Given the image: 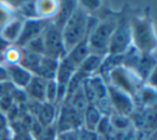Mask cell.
Returning <instances> with one entry per match:
<instances>
[{
  "instance_id": "obj_1",
  "label": "cell",
  "mask_w": 157,
  "mask_h": 140,
  "mask_svg": "<svg viewBox=\"0 0 157 140\" xmlns=\"http://www.w3.org/2000/svg\"><path fill=\"white\" fill-rule=\"evenodd\" d=\"M88 13L85 9L78 6L73 13L61 28L63 44L66 53H68L74 45L87 37V22Z\"/></svg>"
},
{
  "instance_id": "obj_2",
  "label": "cell",
  "mask_w": 157,
  "mask_h": 140,
  "mask_svg": "<svg viewBox=\"0 0 157 140\" xmlns=\"http://www.w3.org/2000/svg\"><path fill=\"white\" fill-rule=\"evenodd\" d=\"M130 26L133 46L142 54H152L156 48V39L150 21L147 18H133Z\"/></svg>"
},
{
  "instance_id": "obj_3",
  "label": "cell",
  "mask_w": 157,
  "mask_h": 140,
  "mask_svg": "<svg viewBox=\"0 0 157 140\" xmlns=\"http://www.w3.org/2000/svg\"><path fill=\"white\" fill-rule=\"evenodd\" d=\"M116 25L117 21L114 18H108L103 22L98 23L96 27L88 33L87 42L92 54L101 55V56L108 55L110 40Z\"/></svg>"
},
{
  "instance_id": "obj_4",
  "label": "cell",
  "mask_w": 157,
  "mask_h": 140,
  "mask_svg": "<svg viewBox=\"0 0 157 140\" xmlns=\"http://www.w3.org/2000/svg\"><path fill=\"white\" fill-rule=\"evenodd\" d=\"M131 42H132V37H131L130 22L126 18L117 21V25L110 40L108 54L124 55L131 46Z\"/></svg>"
},
{
  "instance_id": "obj_5",
  "label": "cell",
  "mask_w": 157,
  "mask_h": 140,
  "mask_svg": "<svg viewBox=\"0 0 157 140\" xmlns=\"http://www.w3.org/2000/svg\"><path fill=\"white\" fill-rule=\"evenodd\" d=\"M44 44V56L61 59L66 56V49L63 44L61 29H59L54 23H50L42 33Z\"/></svg>"
},
{
  "instance_id": "obj_6",
  "label": "cell",
  "mask_w": 157,
  "mask_h": 140,
  "mask_svg": "<svg viewBox=\"0 0 157 140\" xmlns=\"http://www.w3.org/2000/svg\"><path fill=\"white\" fill-rule=\"evenodd\" d=\"M108 97L115 113L129 118L135 111V101L132 97L111 84H108Z\"/></svg>"
},
{
  "instance_id": "obj_7",
  "label": "cell",
  "mask_w": 157,
  "mask_h": 140,
  "mask_svg": "<svg viewBox=\"0 0 157 140\" xmlns=\"http://www.w3.org/2000/svg\"><path fill=\"white\" fill-rule=\"evenodd\" d=\"M55 126L58 135L70 130L80 129L83 127V115L74 111L68 103H63L59 111L57 124Z\"/></svg>"
},
{
  "instance_id": "obj_8",
  "label": "cell",
  "mask_w": 157,
  "mask_h": 140,
  "mask_svg": "<svg viewBox=\"0 0 157 140\" xmlns=\"http://www.w3.org/2000/svg\"><path fill=\"white\" fill-rule=\"evenodd\" d=\"M109 81L111 85L117 88L118 90L127 93L128 95H135L137 93V83H136V75L131 72V70L124 68L122 66L115 68L110 73Z\"/></svg>"
},
{
  "instance_id": "obj_9",
  "label": "cell",
  "mask_w": 157,
  "mask_h": 140,
  "mask_svg": "<svg viewBox=\"0 0 157 140\" xmlns=\"http://www.w3.org/2000/svg\"><path fill=\"white\" fill-rule=\"evenodd\" d=\"M48 21L44 18H30L23 23L21 33L16 40V45L24 48L29 41L42 36L43 31L48 26Z\"/></svg>"
},
{
  "instance_id": "obj_10",
  "label": "cell",
  "mask_w": 157,
  "mask_h": 140,
  "mask_svg": "<svg viewBox=\"0 0 157 140\" xmlns=\"http://www.w3.org/2000/svg\"><path fill=\"white\" fill-rule=\"evenodd\" d=\"M6 69H7L8 76H9V81L15 88H23V90L26 88L27 84L30 82L31 78L33 77V73H30L28 70L23 68L18 64L7 66Z\"/></svg>"
},
{
  "instance_id": "obj_11",
  "label": "cell",
  "mask_w": 157,
  "mask_h": 140,
  "mask_svg": "<svg viewBox=\"0 0 157 140\" xmlns=\"http://www.w3.org/2000/svg\"><path fill=\"white\" fill-rule=\"evenodd\" d=\"M90 54V46H88V42H87V37L84 40H82L81 42H78L76 45H74L69 52L66 54V58L68 59L70 64L72 66L78 69L80 67L83 60Z\"/></svg>"
},
{
  "instance_id": "obj_12",
  "label": "cell",
  "mask_w": 157,
  "mask_h": 140,
  "mask_svg": "<svg viewBox=\"0 0 157 140\" xmlns=\"http://www.w3.org/2000/svg\"><path fill=\"white\" fill-rule=\"evenodd\" d=\"M45 80L38 77V76H33L30 82L24 88V91L26 92L28 99H33V100L40 101V103H45Z\"/></svg>"
},
{
  "instance_id": "obj_13",
  "label": "cell",
  "mask_w": 157,
  "mask_h": 140,
  "mask_svg": "<svg viewBox=\"0 0 157 140\" xmlns=\"http://www.w3.org/2000/svg\"><path fill=\"white\" fill-rule=\"evenodd\" d=\"M58 64L59 59L52 58V57L48 56H42L36 76L42 78L45 81L55 80L57 69H58Z\"/></svg>"
},
{
  "instance_id": "obj_14",
  "label": "cell",
  "mask_w": 157,
  "mask_h": 140,
  "mask_svg": "<svg viewBox=\"0 0 157 140\" xmlns=\"http://www.w3.org/2000/svg\"><path fill=\"white\" fill-rule=\"evenodd\" d=\"M76 70L78 69L74 66H72L66 57H63L61 59H59L58 69H57L56 78H55V80L57 82V85L67 88L68 83L71 80L72 76L75 73Z\"/></svg>"
},
{
  "instance_id": "obj_15",
  "label": "cell",
  "mask_w": 157,
  "mask_h": 140,
  "mask_svg": "<svg viewBox=\"0 0 157 140\" xmlns=\"http://www.w3.org/2000/svg\"><path fill=\"white\" fill-rule=\"evenodd\" d=\"M155 65H156V60H155V57L152 56V54H142L135 69L136 75L140 80H143V81L147 80L151 73L155 70Z\"/></svg>"
},
{
  "instance_id": "obj_16",
  "label": "cell",
  "mask_w": 157,
  "mask_h": 140,
  "mask_svg": "<svg viewBox=\"0 0 157 140\" xmlns=\"http://www.w3.org/2000/svg\"><path fill=\"white\" fill-rule=\"evenodd\" d=\"M123 61H124V55H112V54H108L107 56H105L101 66L99 68L98 72L99 76L103 79L105 81V77L109 80L110 73L113 71L115 68L123 66Z\"/></svg>"
},
{
  "instance_id": "obj_17",
  "label": "cell",
  "mask_w": 157,
  "mask_h": 140,
  "mask_svg": "<svg viewBox=\"0 0 157 140\" xmlns=\"http://www.w3.org/2000/svg\"><path fill=\"white\" fill-rule=\"evenodd\" d=\"M105 56H101V55L97 54H92L90 53L87 57L83 60V63L80 65V67L78 68V71H81L82 73L86 76V77H92L95 73L99 70Z\"/></svg>"
},
{
  "instance_id": "obj_18",
  "label": "cell",
  "mask_w": 157,
  "mask_h": 140,
  "mask_svg": "<svg viewBox=\"0 0 157 140\" xmlns=\"http://www.w3.org/2000/svg\"><path fill=\"white\" fill-rule=\"evenodd\" d=\"M102 115L95 105H88L83 113V127L87 130L96 131Z\"/></svg>"
},
{
  "instance_id": "obj_19",
  "label": "cell",
  "mask_w": 157,
  "mask_h": 140,
  "mask_svg": "<svg viewBox=\"0 0 157 140\" xmlns=\"http://www.w3.org/2000/svg\"><path fill=\"white\" fill-rule=\"evenodd\" d=\"M22 27H23L22 21H18V20L11 21V22L7 23L2 27L0 37L2 38L7 43L16 42V40H17L18 36L21 33V30H22Z\"/></svg>"
},
{
  "instance_id": "obj_20",
  "label": "cell",
  "mask_w": 157,
  "mask_h": 140,
  "mask_svg": "<svg viewBox=\"0 0 157 140\" xmlns=\"http://www.w3.org/2000/svg\"><path fill=\"white\" fill-rule=\"evenodd\" d=\"M36 119L42 127H48L53 125L55 119H56V107H55V105L43 103L41 110H40L39 114Z\"/></svg>"
},
{
  "instance_id": "obj_21",
  "label": "cell",
  "mask_w": 157,
  "mask_h": 140,
  "mask_svg": "<svg viewBox=\"0 0 157 140\" xmlns=\"http://www.w3.org/2000/svg\"><path fill=\"white\" fill-rule=\"evenodd\" d=\"M59 7V11L56 12V20L55 22H53L59 29H61L65 25V23L68 21V18H70L73 11L75 10V8L78 7L75 1H63L60 3Z\"/></svg>"
},
{
  "instance_id": "obj_22",
  "label": "cell",
  "mask_w": 157,
  "mask_h": 140,
  "mask_svg": "<svg viewBox=\"0 0 157 140\" xmlns=\"http://www.w3.org/2000/svg\"><path fill=\"white\" fill-rule=\"evenodd\" d=\"M42 56L43 55H39V54H36V53L25 51L22 54V58H21L18 65L22 66L26 70H28L30 73H33V75L35 73L36 75L38 71V68H39Z\"/></svg>"
},
{
  "instance_id": "obj_23",
  "label": "cell",
  "mask_w": 157,
  "mask_h": 140,
  "mask_svg": "<svg viewBox=\"0 0 157 140\" xmlns=\"http://www.w3.org/2000/svg\"><path fill=\"white\" fill-rule=\"evenodd\" d=\"M88 81L92 86L93 91H94L95 95H96L97 101L101 100L103 98L108 97V83L103 81V79L100 76L94 75L92 77L88 78Z\"/></svg>"
},
{
  "instance_id": "obj_24",
  "label": "cell",
  "mask_w": 157,
  "mask_h": 140,
  "mask_svg": "<svg viewBox=\"0 0 157 140\" xmlns=\"http://www.w3.org/2000/svg\"><path fill=\"white\" fill-rule=\"evenodd\" d=\"M110 119V122H111V125L113 126V128L115 130H128L130 129L131 126V121L128 116H124V115H121L118 113H113L109 116Z\"/></svg>"
},
{
  "instance_id": "obj_25",
  "label": "cell",
  "mask_w": 157,
  "mask_h": 140,
  "mask_svg": "<svg viewBox=\"0 0 157 140\" xmlns=\"http://www.w3.org/2000/svg\"><path fill=\"white\" fill-rule=\"evenodd\" d=\"M139 97L142 105L147 108H152L156 101V92L151 86H145L142 88L141 92H139Z\"/></svg>"
},
{
  "instance_id": "obj_26",
  "label": "cell",
  "mask_w": 157,
  "mask_h": 140,
  "mask_svg": "<svg viewBox=\"0 0 157 140\" xmlns=\"http://www.w3.org/2000/svg\"><path fill=\"white\" fill-rule=\"evenodd\" d=\"M57 93H58V86H57L56 80L46 81L45 88V103L55 105L57 101Z\"/></svg>"
},
{
  "instance_id": "obj_27",
  "label": "cell",
  "mask_w": 157,
  "mask_h": 140,
  "mask_svg": "<svg viewBox=\"0 0 157 140\" xmlns=\"http://www.w3.org/2000/svg\"><path fill=\"white\" fill-rule=\"evenodd\" d=\"M24 48L25 51H27V52L36 53V54L43 55L44 56V44H43V38H42V36L29 41Z\"/></svg>"
},
{
  "instance_id": "obj_28",
  "label": "cell",
  "mask_w": 157,
  "mask_h": 140,
  "mask_svg": "<svg viewBox=\"0 0 157 140\" xmlns=\"http://www.w3.org/2000/svg\"><path fill=\"white\" fill-rule=\"evenodd\" d=\"M3 54L6 56V59L10 63V65H14V64L20 63L23 53L21 52L18 46H8Z\"/></svg>"
},
{
  "instance_id": "obj_29",
  "label": "cell",
  "mask_w": 157,
  "mask_h": 140,
  "mask_svg": "<svg viewBox=\"0 0 157 140\" xmlns=\"http://www.w3.org/2000/svg\"><path fill=\"white\" fill-rule=\"evenodd\" d=\"M40 3L43 6H38L37 2H36L37 13H40L41 15L44 16L53 15V14L56 13V9H57L56 2H54V1H41Z\"/></svg>"
},
{
  "instance_id": "obj_30",
  "label": "cell",
  "mask_w": 157,
  "mask_h": 140,
  "mask_svg": "<svg viewBox=\"0 0 157 140\" xmlns=\"http://www.w3.org/2000/svg\"><path fill=\"white\" fill-rule=\"evenodd\" d=\"M10 96H11L13 103H16V105H23L28 100V96H27L26 92L23 88H15V86L10 93Z\"/></svg>"
},
{
  "instance_id": "obj_31",
  "label": "cell",
  "mask_w": 157,
  "mask_h": 140,
  "mask_svg": "<svg viewBox=\"0 0 157 140\" xmlns=\"http://www.w3.org/2000/svg\"><path fill=\"white\" fill-rule=\"evenodd\" d=\"M56 126L54 124L48 127H43L41 134L36 140H56Z\"/></svg>"
},
{
  "instance_id": "obj_32",
  "label": "cell",
  "mask_w": 157,
  "mask_h": 140,
  "mask_svg": "<svg viewBox=\"0 0 157 140\" xmlns=\"http://www.w3.org/2000/svg\"><path fill=\"white\" fill-rule=\"evenodd\" d=\"M99 136L96 131H90L84 127L78 130V140H98Z\"/></svg>"
},
{
  "instance_id": "obj_33",
  "label": "cell",
  "mask_w": 157,
  "mask_h": 140,
  "mask_svg": "<svg viewBox=\"0 0 157 140\" xmlns=\"http://www.w3.org/2000/svg\"><path fill=\"white\" fill-rule=\"evenodd\" d=\"M23 13L26 16H30V18H35L37 16V7H36V2H26V6H23Z\"/></svg>"
},
{
  "instance_id": "obj_34",
  "label": "cell",
  "mask_w": 157,
  "mask_h": 140,
  "mask_svg": "<svg viewBox=\"0 0 157 140\" xmlns=\"http://www.w3.org/2000/svg\"><path fill=\"white\" fill-rule=\"evenodd\" d=\"M14 85L11 83L10 81L7 82H1L0 83V99L2 98V97L7 96L11 93V91L13 90Z\"/></svg>"
},
{
  "instance_id": "obj_35",
  "label": "cell",
  "mask_w": 157,
  "mask_h": 140,
  "mask_svg": "<svg viewBox=\"0 0 157 140\" xmlns=\"http://www.w3.org/2000/svg\"><path fill=\"white\" fill-rule=\"evenodd\" d=\"M12 140H35V138L33 137V135L29 131H25V133L15 134Z\"/></svg>"
},
{
  "instance_id": "obj_36",
  "label": "cell",
  "mask_w": 157,
  "mask_h": 140,
  "mask_svg": "<svg viewBox=\"0 0 157 140\" xmlns=\"http://www.w3.org/2000/svg\"><path fill=\"white\" fill-rule=\"evenodd\" d=\"M82 5H85V6H81L83 9H88V10H95L97 8L100 7L101 2L100 1H82Z\"/></svg>"
},
{
  "instance_id": "obj_37",
  "label": "cell",
  "mask_w": 157,
  "mask_h": 140,
  "mask_svg": "<svg viewBox=\"0 0 157 140\" xmlns=\"http://www.w3.org/2000/svg\"><path fill=\"white\" fill-rule=\"evenodd\" d=\"M8 123H9V122H8L6 114L3 113L2 111H0V134L5 133V130L7 129V127H8Z\"/></svg>"
},
{
  "instance_id": "obj_38",
  "label": "cell",
  "mask_w": 157,
  "mask_h": 140,
  "mask_svg": "<svg viewBox=\"0 0 157 140\" xmlns=\"http://www.w3.org/2000/svg\"><path fill=\"white\" fill-rule=\"evenodd\" d=\"M7 81H9V76H8L7 69H6V67L0 66V83Z\"/></svg>"
},
{
  "instance_id": "obj_39",
  "label": "cell",
  "mask_w": 157,
  "mask_h": 140,
  "mask_svg": "<svg viewBox=\"0 0 157 140\" xmlns=\"http://www.w3.org/2000/svg\"><path fill=\"white\" fill-rule=\"evenodd\" d=\"M8 45H9V43H7L2 38L0 37V54L5 53V51L8 49Z\"/></svg>"
},
{
  "instance_id": "obj_40",
  "label": "cell",
  "mask_w": 157,
  "mask_h": 140,
  "mask_svg": "<svg viewBox=\"0 0 157 140\" xmlns=\"http://www.w3.org/2000/svg\"><path fill=\"white\" fill-rule=\"evenodd\" d=\"M0 140H12V139H11L10 137H7V136H3V137L1 138Z\"/></svg>"
}]
</instances>
